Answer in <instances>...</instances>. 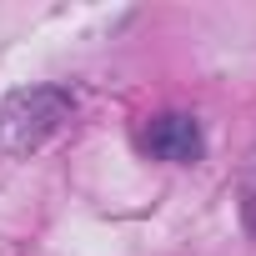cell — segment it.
Masks as SVG:
<instances>
[{
    "label": "cell",
    "instance_id": "6da1fadb",
    "mask_svg": "<svg viewBox=\"0 0 256 256\" xmlns=\"http://www.w3.org/2000/svg\"><path fill=\"white\" fill-rule=\"evenodd\" d=\"M70 90L60 86H26V90H10L6 100H0V146L6 151H36L46 146L50 136H60L70 126Z\"/></svg>",
    "mask_w": 256,
    "mask_h": 256
},
{
    "label": "cell",
    "instance_id": "7a4b0ae2",
    "mask_svg": "<svg viewBox=\"0 0 256 256\" xmlns=\"http://www.w3.org/2000/svg\"><path fill=\"white\" fill-rule=\"evenodd\" d=\"M141 146H146L156 161L191 166V161H201V151H206V136H201L196 116H186V110H166V116H151V126L141 131Z\"/></svg>",
    "mask_w": 256,
    "mask_h": 256
},
{
    "label": "cell",
    "instance_id": "3957f363",
    "mask_svg": "<svg viewBox=\"0 0 256 256\" xmlns=\"http://www.w3.org/2000/svg\"><path fill=\"white\" fill-rule=\"evenodd\" d=\"M246 221H251V231H256V181H251V191H246Z\"/></svg>",
    "mask_w": 256,
    "mask_h": 256
}]
</instances>
